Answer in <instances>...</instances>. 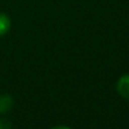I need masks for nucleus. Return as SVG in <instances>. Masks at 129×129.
<instances>
[{"mask_svg": "<svg viewBox=\"0 0 129 129\" xmlns=\"http://www.w3.org/2000/svg\"><path fill=\"white\" fill-rule=\"evenodd\" d=\"M51 129H70V128L64 127V125H58V127H54V128H51Z\"/></svg>", "mask_w": 129, "mask_h": 129, "instance_id": "obj_5", "label": "nucleus"}, {"mask_svg": "<svg viewBox=\"0 0 129 129\" xmlns=\"http://www.w3.org/2000/svg\"><path fill=\"white\" fill-rule=\"evenodd\" d=\"M10 29V19L6 14L0 13V37Z\"/></svg>", "mask_w": 129, "mask_h": 129, "instance_id": "obj_3", "label": "nucleus"}, {"mask_svg": "<svg viewBox=\"0 0 129 129\" xmlns=\"http://www.w3.org/2000/svg\"><path fill=\"white\" fill-rule=\"evenodd\" d=\"M13 98L8 94H1L0 95V113H6L13 108Z\"/></svg>", "mask_w": 129, "mask_h": 129, "instance_id": "obj_2", "label": "nucleus"}, {"mask_svg": "<svg viewBox=\"0 0 129 129\" xmlns=\"http://www.w3.org/2000/svg\"><path fill=\"white\" fill-rule=\"evenodd\" d=\"M0 129H11L10 122H8L5 119H0Z\"/></svg>", "mask_w": 129, "mask_h": 129, "instance_id": "obj_4", "label": "nucleus"}, {"mask_svg": "<svg viewBox=\"0 0 129 129\" xmlns=\"http://www.w3.org/2000/svg\"><path fill=\"white\" fill-rule=\"evenodd\" d=\"M117 90H118V93H119L124 99H128L129 100V74L123 75V77L118 80Z\"/></svg>", "mask_w": 129, "mask_h": 129, "instance_id": "obj_1", "label": "nucleus"}]
</instances>
